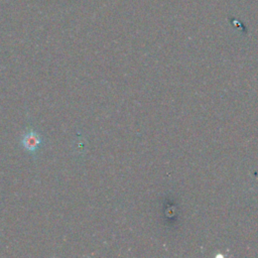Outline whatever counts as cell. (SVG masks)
Wrapping results in <instances>:
<instances>
[{
	"instance_id": "6da1fadb",
	"label": "cell",
	"mask_w": 258,
	"mask_h": 258,
	"mask_svg": "<svg viewBox=\"0 0 258 258\" xmlns=\"http://www.w3.org/2000/svg\"><path fill=\"white\" fill-rule=\"evenodd\" d=\"M21 142L23 147L27 151L34 152L40 147L41 138L37 132H35L34 130H29L23 135Z\"/></svg>"
}]
</instances>
